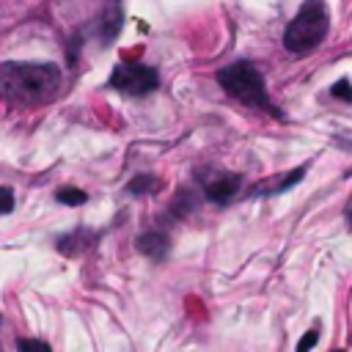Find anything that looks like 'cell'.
Here are the masks:
<instances>
[{"label":"cell","mask_w":352,"mask_h":352,"mask_svg":"<svg viewBox=\"0 0 352 352\" xmlns=\"http://www.w3.org/2000/svg\"><path fill=\"white\" fill-rule=\"evenodd\" d=\"M16 346L25 349V352H28V349H30V352H47V349H50L44 341H36V338H19Z\"/></svg>","instance_id":"12"},{"label":"cell","mask_w":352,"mask_h":352,"mask_svg":"<svg viewBox=\"0 0 352 352\" xmlns=\"http://www.w3.org/2000/svg\"><path fill=\"white\" fill-rule=\"evenodd\" d=\"M327 28H330V16H327L324 0H305L294 14V19L286 25L283 47L294 55H305L322 44V38L327 36Z\"/></svg>","instance_id":"2"},{"label":"cell","mask_w":352,"mask_h":352,"mask_svg":"<svg viewBox=\"0 0 352 352\" xmlns=\"http://www.w3.org/2000/svg\"><path fill=\"white\" fill-rule=\"evenodd\" d=\"M138 250H140L143 256L154 258V261H162V258L168 256V250H170V242H168V236L160 234V231H146V234L138 236Z\"/></svg>","instance_id":"6"},{"label":"cell","mask_w":352,"mask_h":352,"mask_svg":"<svg viewBox=\"0 0 352 352\" xmlns=\"http://www.w3.org/2000/svg\"><path fill=\"white\" fill-rule=\"evenodd\" d=\"M349 220H352V212H349Z\"/></svg>","instance_id":"16"},{"label":"cell","mask_w":352,"mask_h":352,"mask_svg":"<svg viewBox=\"0 0 352 352\" xmlns=\"http://www.w3.org/2000/svg\"><path fill=\"white\" fill-rule=\"evenodd\" d=\"M239 184H242V179H239L236 173H223V176H217L214 182H206L204 192H206V198H209V201L226 204V201L239 190Z\"/></svg>","instance_id":"5"},{"label":"cell","mask_w":352,"mask_h":352,"mask_svg":"<svg viewBox=\"0 0 352 352\" xmlns=\"http://www.w3.org/2000/svg\"><path fill=\"white\" fill-rule=\"evenodd\" d=\"M60 82V72L52 63H3L0 94L8 99L36 102L50 96Z\"/></svg>","instance_id":"1"},{"label":"cell","mask_w":352,"mask_h":352,"mask_svg":"<svg viewBox=\"0 0 352 352\" xmlns=\"http://www.w3.org/2000/svg\"><path fill=\"white\" fill-rule=\"evenodd\" d=\"M55 198H58V204H66V206H82L88 201V195L77 187H63V190L55 192Z\"/></svg>","instance_id":"9"},{"label":"cell","mask_w":352,"mask_h":352,"mask_svg":"<svg viewBox=\"0 0 352 352\" xmlns=\"http://www.w3.org/2000/svg\"><path fill=\"white\" fill-rule=\"evenodd\" d=\"M330 94H333L336 99H344V102H352V82H349V80H338V82H333V88H330Z\"/></svg>","instance_id":"11"},{"label":"cell","mask_w":352,"mask_h":352,"mask_svg":"<svg viewBox=\"0 0 352 352\" xmlns=\"http://www.w3.org/2000/svg\"><path fill=\"white\" fill-rule=\"evenodd\" d=\"M14 209V192L11 187H0V214H8Z\"/></svg>","instance_id":"13"},{"label":"cell","mask_w":352,"mask_h":352,"mask_svg":"<svg viewBox=\"0 0 352 352\" xmlns=\"http://www.w3.org/2000/svg\"><path fill=\"white\" fill-rule=\"evenodd\" d=\"M302 173H305V168H297V170L286 173V179H280V182H275V184H258V187L253 190V195H258V192H264V195H272V192H283V190H289L292 184H297V182L302 179Z\"/></svg>","instance_id":"8"},{"label":"cell","mask_w":352,"mask_h":352,"mask_svg":"<svg viewBox=\"0 0 352 352\" xmlns=\"http://www.w3.org/2000/svg\"><path fill=\"white\" fill-rule=\"evenodd\" d=\"M118 30H121V8L118 6H107L104 14H102V38L110 41Z\"/></svg>","instance_id":"7"},{"label":"cell","mask_w":352,"mask_h":352,"mask_svg":"<svg viewBox=\"0 0 352 352\" xmlns=\"http://www.w3.org/2000/svg\"><path fill=\"white\" fill-rule=\"evenodd\" d=\"M132 195H143V192H151V190H157V182H154V176H148V173H140V176H135L132 182H129V187H126Z\"/></svg>","instance_id":"10"},{"label":"cell","mask_w":352,"mask_h":352,"mask_svg":"<svg viewBox=\"0 0 352 352\" xmlns=\"http://www.w3.org/2000/svg\"><path fill=\"white\" fill-rule=\"evenodd\" d=\"M157 82H160L157 69L140 66V63H132V66L118 63L113 69V74H110V85L118 88V91H124V94H132V96H143V94L154 91Z\"/></svg>","instance_id":"4"},{"label":"cell","mask_w":352,"mask_h":352,"mask_svg":"<svg viewBox=\"0 0 352 352\" xmlns=\"http://www.w3.org/2000/svg\"><path fill=\"white\" fill-rule=\"evenodd\" d=\"M316 338H319V333L316 330H311V333H305L302 338H300V344H297V349L302 352V349H311L314 344H316Z\"/></svg>","instance_id":"15"},{"label":"cell","mask_w":352,"mask_h":352,"mask_svg":"<svg viewBox=\"0 0 352 352\" xmlns=\"http://www.w3.org/2000/svg\"><path fill=\"white\" fill-rule=\"evenodd\" d=\"M217 82L220 88H226L228 96L250 104V107H264V110H272L270 99H267V88H264V77L261 72L248 63V60H239V63H231L226 69L217 72Z\"/></svg>","instance_id":"3"},{"label":"cell","mask_w":352,"mask_h":352,"mask_svg":"<svg viewBox=\"0 0 352 352\" xmlns=\"http://www.w3.org/2000/svg\"><path fill=\"white\" fill-rule=\"evenodd\" d=\"M187 209H190V192H187V190H182V192H179V206L173 204V212L182 217V214H187Z\"/></svg>","instance_id":"14"}]
</instances>
